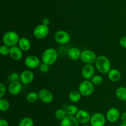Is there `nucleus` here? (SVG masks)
I'll use <instances>...</instances> for the list:
<instances>
[{
  "mask_svg": "<svg viewBox=\"0 0 126 126\" xmlns=\"http://www.w3.org/2000/svg\"><path fill=\"white\" fill-rule=\"evenodd\" d=\"M10 108V103L5 98H0V111L2 112L7 111Z\"/></svg>",
  "mask_w": 126,
  "mask_h": 126,
  "instance_id": "393cba45",
  "label": "nucleus"
},
{
  "mask_svg": "<svg viewBox=\"0 0 126 126\" xmlns=\"http://www.w3.org/2000/svg\"><path fill=\"white\" fill-rule=\"evenodd\" d=\"M6 92V87L2 82L0 83V98H3Z\"/></svg>",
  "mask_w": 126,
  "mask_h": 126,
  "instance_id": "2f4dec72",
  "label": "nucleus"
},
{
  "mask_svg": "<svg viewBox=\"0 0 126 126\" xmlns=\"http://www.w3.org/2000/svg\"><path fill=\"white\" fill-rule=\"evenodd\" d=\"M97 56L95 53L89 49H84L81 51L80 59L86 64H93L95 63Z\"/></svg>",
  "mask_w": 126,
  "mask_h": 126,
  "instance_id": "39448f33",
  "label": "nucleus"
},
{
  "mask_svg": "<svg viewBox=\"0 0 126 126\" xmlns=\"http://www.w3.org/2000/svg\"><path fill=\"white\" fill-rule=\"evenodd\" d=\"M10 49L11 47L3 44L0 47V54L2 56H7V55H9Z\"/></svg>",
  "mask_w": 126,
  "mask_h": 126,
  "instance_id": "c756f323",
  "label": "nucleus"
},
{
  "mask_svg": "<svg viewBox=\"0 0 126 126\" xmlns=\"http://www.w3.org/2000/svg\"><path fill=\"white\" fill-rule=\"evenodd\" d=\"M60 126H79V123L75 116L67 115L61 121Z\"/></svg>",
  "mask_w": 126,
  "mask_h": 126,
  "instance_id": "f3484780",
  "label": "nucleus"
},
{
  "mask_svg": "<svg viewBox=\"0 0 126 126\" xmlns=\"http://www.w3.org/2000/svg\"><path fill=\"white\" fill-rule=\"evenodd\" d=\"M107 121L106 116L100 112H97L91 116L90 124L91 126H105Z\"/></svg>",
  "mask_w": 126,
  "mask_h": 126,
  "instance_id": "0eeeda50",
  "label": "nucleus"
},
{
  "mask_svg": "<svg viewBox=\"0 0 126 126\" xmlns=\"http://www.w3.org/2000/svg\"><path fill=\"white\" fill-rule=\"evenodd\" d=\"M82 126H89L87 124H84V125H82Z\"/></svg>",
  "mask_w": 126,
  "mask_h": 126,
  "instance_id": "4c0bfd02",
  "label": "nucleus"
},
{
  "mask_svg": "<svg viewBox=\"0 0 126 126\" xmlns=\"http://www.w3.org/2000/svg\"><path fill=\"white\" fill-rule=\"evenodd\" d=\"M96 69L102 74H108L111 70V65L109 59L105 55H99L95 63Z\"/></svg>",
  "mask_w": 126,
  "mask_h": 126,
  "instance_id": "f257e3e1",
  "label": "nucleus"
},
{
  "mask_svg": "<svg viewBox=\"0 0 126 126\" xmlns=\"http://www.w3.org/2000/svg\"><path fill=\"white\" fill-rule=\"evenodd\" d=\"M55 117L57 120L62 121L67 116L66 111L63 109H58L55 112Z\"/></svg>",
  "mask_w": 126,
  "mask_h": 126,
  "instance_id": "bb28decb",
  "label": "nucleus"
},
{
  "mask_svg": "<svg viewBox=\"0 0 126 126\" xmlns=\"http://www.w3.org/2000/svg\"><path fill=\"white\" fill-rule=\"evenodd\" d=\"M7 79H8L9 82H10V83L13 82L20 81V75L18 73L16 72L11 73L9 75Z\"/></svg>",
  "mask_w": 126,
  "mask_h": 126,
  "instance_id": "c85d7f7f",
  "label": "nucleus"
},
{
  "mask_svg": "<svg viewBox=\"0 0 126 126\" xmlns=\"http://www.w3.org/2000/svg\"><path fill=\"white\" fill-rule=\"evenodd\" d=\"M81 51L79 48L76 47H73L70 48L69 50L68 51L67 55L69 59L71 60H77L80 59L81 57Z\"/></svg>",
  "mask_w": 126,
  "mask_h": 126,
  "instance_id": "a211bd4d",
  "label": "nucleus"
},
{
  "mask_svg": "<svg viewBox=\"0 0 126 126\" xmlns=\"http://www.w3.org/2000/svg\"><path fill=\"white\" fill-rule=\"evenodd\" d=\"M34 78L33 73L30 70H24L20 75V81L25 85H28L32 83Z\"/></svg>",
  "mask_w": 126,
  "mask_h": 126,
  "instance_id": "4468645a",
  "label": "nucleus"
},
{
  "mask_svg": "<svg viewBox=\"0 0 126 126\" xmlns=\"http://www.w3.org/2000/svg\"><path fill=\"white\" fill-rule=\"evenodd\" d=\"M10 57L12 60L15 61H18L21 60L23 57V51L20 49L18 46H14L10 49Z\"/></svg>",
  "mask_w": 126,
  "mask_h": 126,
  "instance_id": "dca6fc26",
  "label": "nucleus"
},
{
  "mask_svg": "<svg viewBox=\"0 0 126 126\" xmlns=\"http://www.w3.org/2000/svg\"><path fill=\"white\" fill-rule=\"evenodd\" d=\"M121 119L123 123H124V124H126V112H124L121 115Z\"/></svg>",
  "mask_w": 126,
  "mask_h": 126,
  "instance_id": "c9c22d12",
  "label": "nucleus"
},
{
  "mask_svg": "<svg viewBox=\"0 0 126 126\" xmlns=\"http://www.w3.org/2000/svg\"><path fill=\"white\" fill-rule=\"evenodd\" d=\"M65 111H66L67 115L71 116H75L78 112L79 109L76 105H69L68 107H67Z\"/></svg>",
  "mask_w": 126,
  "mask_h": 126,
  "instance_id": "b1692460",
  "label": "nucleus"
},
{
  "mask_svg": "<svg viewBox=\"0 0 126 126\" xmlns=\"http://www.w3.org/2000/svg\"><path fill=\"white\" fill-rule=\"evenodd\" d=\"M18 46L22 51L27 52L30 49L32 44L29 39L25 37H22L20 38L18 43Z\"/></svg>",
  "mask_w": 126,
  "mask_h": 126,
  "instance_id": "6ab92c4d",
  "label": "nucleus"
},
{
  "mask_svg": "<svg viewBox=\"0 0 126 126\" xmlns=\"http://www.w3.org/2000/svg\"><path fill=\"white\" fill-rule=\"evenodd\" d=\"M18 126H34V121L30 117H25L21 119Z\"/></svg>",
  "mask_w": 126,
  "mask_h": 126,
  "instance_id": "a878e982",
  "label": "nucleus"
},
{
  "mask_svg": "<svg viewBox=\"0 0 126 126\" xmlns=\"http://www.w3.org/2000/svg\"><path fill=\"white\" fill-rule=\"evenodd\" d=\"M39 99L46 104L50 103L54 100V95L51 91L46 89H42L38 92Z\"/></svg>",
  "mask_w": 126,
  "mask_h": 126,
  "instance_id": "9d476101",
  "label": "nucleus"
},
{
  "mask_svg": "<svg viewBox=\"0 0 126 126\" xmlns=\"http://www.w3.org/2000/svg\"><path fill=\"white\" fill-rule=\"evenodd\" d=\"M58 57L59 54L57 50L52 47H49L47 48L43 51L41 55V59L43 63L50 66L56 62Z\"/></svg>",
  "mask_w": 126,
  "mask_h": 126,
  "instance_id": "f03ea898",
  "label": "nucleus"
},
{
  "mask_svg": "<svg viewBox=\"0 0 126 126\" xmlns=\"http://www.w3.org/2000/svg\"></svg>",
  "mask_w": 126,
  "mask_h": 126,
  "instance_id": "58836bf2",
  "label": "nucleus"
},
{
  "mask_svg": "<svg viewBox=\"0 0 126 126\" xmlns=\"http://www.w3.org/2000/svg\"><path fill=\"white\" fill-rule=\"evenodd\" d=\"M106 118L108 122L111 123H116L118 121L119 118H121L120 111L116 108H111L106 113Z\"/></svg>",
  "mask_w": 126,
  "mask_h": 126,
  "instance_id": "f8f14e48",
  "label": "nucleus"
},
{
  "mask_svg": "<svg viewBox=\"0 0 126 126\" xmlns=\"http://www.w3.org/2000/svg\"><path fill=\"white\" fill-rule=\"evenodd\" d=\"M116 97L121 101H126V87H119L115 92Z\"/></svg>",
  "mask_w": 126,
  "mask_h": 126,
  "instance_id": "412c9836",
  "label": "nucleus"
},
{
  "mask_svg": "<svg viewBox=\"0 0 126 126\" xmlns=\"http://www.w3.org/2000/svg\"><path fill=\"white\" fill-rule=\"evenodd\" d=\"M22 85L20 81L11 82L8 87L9 92L10 94L13 96H16L19 94L22 91Z\"/></svg>",
  "mask_w": 126,
  "mask_h": 126,
  "instance_id": "2eb2a0df",
  "label": "nucleus"
},
{
  "mask_svg": "<svg viewBox=\"0 0 126 126\" xmlns=\"http://www.w3.org/2000/svg\"><path fill=\"white\" fill-rule=\"evenodd\" d=\"M42 24L46 26H49V25L50 24V20L48 18H44L42 20Z\"/></svg>",
  "mask_w": 126,
  "mask_h": 126,
  "instance_id": "f704fd0d",
  "label": "nucleus"
},
{
  "mask_svg": "<svg viewBox=\"0 0 126 126\" xmlns=\"http://www.w3.org/2000/svg\"><path fill=\"white\" fill-rule=\"evenodd\" d=\"M49 28L48 26L43 24L38 25L33 30V36L38 39H44L49 33Z\"/></svg>",
  "mask_w": 126,
  "mask_h": 126,
  "instance_id": "423d86ee",
  "label": "nucleus"
},
{
  "mask_svg": "<svg viewBox=\"0 0 126 126\" xmlns=\"http://www.w3.org/2000/svg\"><path fill=\"white\" fill-rule=\"evenodd\" d=\"M20 36L17 32L14 31H8L4 34L2 36V43L4 45L9 47L18 45Z\"/></svg>",
  "mask_w": 126,
  "mask_h": 126,
  "instance_id": "7ed1b4c3",
  "label": "nucleus"
},
{
  "mask_svg": "<svg viewBox=\"0 0 126 126\" xmlns=\"http://www.w3.org/2000/svg\"><path fill=\"white\" fill-rule=\"evenodd\" d=\"M49 65H47V64L44 63H42L40 64L39 66V70L43 73H46L49 71Z\"/></svg>",
  "mask_w": 126,
  "mask_h": 126,
  "instance_id": "7c9ffc66",
  "label": "nucleus"
},
{
  "mask_svg": "<svg viewBox=\"0 0 126 126\" xmlns=\"http://www.w3.org/2000/svg\"><path fill=\"white\" fill-rule=\"evenodd\" d=\"M90 81L92 82V83L94 86H100L103 83V79L101 75H95Z\"/></svg>",
  "mask_w": 126,
  "mask_h": 126,
  "instance_id": "cd10ccee",
  "label": "nucleus"
},
{
  "mask_svg": "<svg viewBox=\"0 0 126 126\" xmlns=\"http://www.w3.org/2000/svg\"><path fill=\"white\" fill-rule=\"evenodd\" d=\"M119 126H126V124H124V123H121Z\"/></svg>",
  "mask_w": 126,
  "mask_h": 126,
  "instance_id": "e433bc0d",
  "label": "nucleus"
},
{
  "mask_svg": "<svg viewBox=\"0 0 126 126\" xmlns=\"http://www.w3.org/2000/svg\"><path fill=\"white\" fill-rule=\"evenodd\" d=\"M82 95L78 91H72L69 93L68 98L71 102H79L81 99Z\"/></svg>",
  "mask_w": 126,
  "mask_h": 126,
  "instance_id": "4be33fe9",
  "label": "nucleus"
},
{
  "mask_svg": "<svg viewBox=\"0 0 126 126\" xmlns=\"http://www.w3.org/2000/svg\"><path fill=\"white\" fill-rule=\"evenodd\" d=\"M79 123L83 125L88 124L91 121V116L87 111L84 110H79L78 112L75 116Z\"/></svg>",
  "mask_w": 126,
  "mask_h": 126,
  "instance_id": "ddd939ff",
  "label": "nucleus"
},
{
  "mask_svg": "<svg viewBox=\"0 0 126 126\" xmlns=\"http://www.w3.org/2000/svg\"><path fill=\"white\" fill-rule=\"evenodd\" d=\"M24 63L26 67L31 70L39 67L41 64L39 57L34 55H30L27 56L25 59Z\"/></svg>",
  "mask_w": 126,
  "mask_h": 126,
  "instance_id": "1a4fd4ad",
  "label": "nucleus"
},
{
  "mask_svg": "<svg viewBox=\"0 0 126 126\" xmlns=\"http://www.w3.org/2000/svg\"><path fill=\"white\" fill-rule=\"evenodd\" d=\"M95 67L92 64H85L81 70V75L84 80H91L95 75Z\"/></svg>",
  "mask_w": 126,
  "mask_h": 126,
  "instance_id": "9b49d317",
  "label": "nucleus"
},
{
  "mask_svg": "<svg viewBox=\"0 0 126 126\" xmlns=\"http://www.w3.org/2000/svg\"><path fill=\"white\" fill-rule=\"evenodd\" d=\"M119 44L122 47L126 49V36L121 37L119 39Z\"/></svg>",
  "mask_w": 126,
  "mask_h": 126,
  "instance_id": "473e14b6",
  "label": "nucleus"
},
{
  "mask_svg": "<svg viewBox=\"0 0 126 126\" xmlns=\"http://www.w3.org/2000/svg\"><path fill=\"white\" fill-rule=\"evenodd\" d=\"M108 78L111 82H116L121 79V73L117 69H111L108 73Z\"/></svg>",
  "mask_w": 126,
  "mask_h": 126,
  "instance_id": "aec40b11",
  "label": "nucleus"
},
{
  "mask_svg": "<svg viewBox=\"0 0 126 126\" xmlns=\"http://www.w3.org/2000/svg\"><path fill=\"white\" fill-rule=\"evenodd\" d=\"M39 99V95H38V92H30L29 93L27 94L26 96V100L28 102L31 103H33L36 102Z\"/></svg>",
  "mask_w": 126,
  "mask_h": 126,
  "instance_id": "5701e85b",
  "label": "nucleus"
},
{
  "mask_svg": "<svg viewBox=\"0 0 126 126\" xmlns=\"http://www.w3.org/2000/svg\"><path fill=\"white\" fill-rule=\"evenodd\" d=\"M78 91L82 96L88 97L93 94L94 91V85L90 80H84L79 85Z\"/></svg>",
  "mask_w": 126,
  "mask_h": 126,
  "instance_id": "20e7f679",
  "label": "nucleus"
},
{
  "mask_svg": "<svg viewBox=\"0 0 126 126\" xmlns=\"http://www.w3.org/2000/svg\"><path fill=\"white\" fill-rule=\"evenodd\" d=\"M0 126H9V123L4 119H0Z\"/></svg>",
  "mask_w": 126,
  "mask_h": 126,
  "instance_id": "72a5a7b5",
  "label": "nucleus"
},
{
  "mask_svg": "<svg viewBox=\"0 0 126 126\" xmlns=\"http://www.w3.org/2000/svg\"><path fill=\"white\" fill-rule=\"evenodd\" d=\"M55 41L59 44H65L69 43L71 39V36L69 33L66 31L61 30H59L54 34Z\"/></svg>",
  "mask_w": 126,
  "mask_h": 126,
  "instance_id": "6e6552de",
  "label": "nucleus"
}]
</instances>
